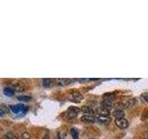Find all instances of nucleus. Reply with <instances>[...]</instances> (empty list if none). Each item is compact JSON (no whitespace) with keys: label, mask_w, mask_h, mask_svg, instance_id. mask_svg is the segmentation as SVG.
I'll list each match as a JSON object with an SVG mask.
<instances>
[{"label":"nucleus","mask_w":148,"mask_h":139,"mask_svg":"<svg viewBox=\"0 0 148 139\" xmlns=\"http://www.w3.org/2000/svg\"><path fill=\"white\" fill-rule=\"evenodd\" d=\"M81 109L77 108V107H69L67 113H66V118L67 119H73V118H76L78 113L80 112Z\"/></svg>","instance_id":"obj_1"},{"label":"nucleus","mask_w":148,"mask_h":139,"mask_svg":"<svg viewBox=\"0 0 148 139\" xmlns=\"http://www.w3.org/2000/svg\"><path fill=\"white\" fill-rule=\"evenodd\" d=\"M69 99L72 101V102H76V103H79V102H81L82 99H83V96L82 94L78 92H73V93H71L69 96Z\"/></svg>","instance_id":"obj_2"},{"label":"nucleus","mask_w":148,"mask_h":139,"mask_svg":"<svg viewBox=\"0 0 148 139\" xmlns=\"http://www.w3.org/2000/svg\"><path fill=\"white\" fill-rule=\"evenodd\" d=\"M101 108H103L106 110H111L114 108V101L111 99H104L101 103Z\"/></svg>","instance_id":"obj_3"},{"label":"nucleus","mask_w":148,"mask_h":139,"mask_svg":"<svg viewBox=\"0 0 148 139\" xmlns=\"http://www.w3.org/2000/svg\"><path fill=\"white\" fill-rule=\"evenodd\" d=\"M115 124L120 129H126L129 126V122L126 119H116L115 120Z\"/></svg>","instance_id":"obj_4"},{"label":"nucleus","mask_w":148,"mask_h":139,"mask_svg":"<svg viewBox=\"0 0 148 139\" xmlns=\"http://www.w3.org/2000/svg\"><path fill=\"white\" fill-rule=\"evenodd\" d=\"M81 120L85 123H92L96 122V116L95 115H83Z\"/></svg>","instance_id":"obj_5"},{"label":"nucleus","mask_w":148,"mask_h":139,"mask_svg":"<svg viewBox=\"0 0 148 139\" xmlns=\"http://www.w3.org/2000/svg\"><path fill=\"white\" fill-rule=\"evenodd\" d=\"M137 103V101L135 98H131V99H128L124 102V103H122L120 106L123 107V109H131L132 108L133 106H135Z\"/></svg>","instance_id":"obj_6"},{"label":"nucleus","mask_w":148,"mask_h":139,"mask_svg":"<svg viewBox=\"0 0 148 139\" xmlns=\"http://www.w3.org/2000/svg\"><path fill=\"white\" fill-rule=\"evenodd\" d=\"M11 110L13 111L14 113L16 114H18L21 112H23V110H26V107H24L23 105H14V106H11L10 107Z\"/></svg>","instance_id":"obj_7"},{"label":"nucleus","mask_w":148,"mask_h":139,"mask_svg":"<svg viewBox=\"0 0 148 139\" xmlns=\"http://www.w3.org/2000/svg\"><path fill=\"white\" fill-rule=\"evenodd\" d=\"M8 85L12 87L14 91H17V92H21L24 90V86H23V85L18 82H13L11 85Z\"/></svg>","instance_id":"obj_8"},{"label":"nucleus","mask_w":148,"mask_h":139,"mask_svg":"<svg viewBox=\"0 0 148 139\" xmlns=\"http://www.w3.org/2000/svg\"><path fill=\"white\" fill-rule=\"evenodd\" d=\"M96 122H99L101 124H108L110 122V118L106 117V116L96 115Z\"/></svg>","instance_id":"obj_9"},{"label":"nucleus","mask_w":148,"mask_h":139,"mask_svg":"<svg viewBox=\"0 0 148 139\" xmlns=\"http://www.w3.org/2000/svg\"><path fill=\"white\" fill-rule=\"evenodd\" d=\"M55 82L57 83V85L58 86H65V85H68L71 83H72L73 80H71V79H57Z\"/></svg>","instance_id":"obj_10"},{"label":"nucleus","mask_w":148,"mask_h":139,"mask_svg":"<svg viewBox=\"0 0 148 139\" xmlns=\"http://www.w3.org/2000/svg\"><path fill=\"white\" fill-rule=\"evenodd\" d=\"M81 110L85 115H94L95 113V111L92 109L91 107H88V106H83V107H82Z\"/></svg>","instance_id":"obj_11"},{"label":"nucleus","mask_w":148,"mask_h":139,"mask_svg":"<svg viewBox=\"0 0 148 139\" xmlns=\"http://www.w3.org/2000/svg\"><path fill=\"white\" fill-rule=\"evenodd\" d=\"M3 92H4L5 96H12L14 95V93H15V91H14L13 88L10 87L9 85H8V86L5 87V88H4V90H3Z\"/></svg>","instance_id":"obj_12"},{"label":"nucleus","mask_w":148,"mask_h":139,"mask_svg":"<svg viewBox=\"0 0 148 139\" xmlns=\"http://www.w3.org/2000/svg\"><path fill=\"white\" fill-rule=\"evenodd\" d=\"M95 113H96V115H99V116H106V117H108L109 116V111L103 109V108L97 109L95 110Z\"/></svg>","instance_id":"obj_13"},{"label":"nucleus","mask_w":148,"mask_h":139,"mask_svg":"<svg viewBox=\"0 0 148 139\" xmlns=\"http://www.w3.org/2000/svg\"><path fill=\"white\" fill-rule=\"evenodd\" d=\"M124 110L121 109H117L115 111H114V116L116 117V119H122L124 118Z\"/></svg>","instance_id":"obj_14"},{"label":"nucleus","mask_w":148,"mask_h":139,"mask_svg":"<svg viewBox=\"0 0 148 139\" xmlns=\"http://www.w3.org/2000/svg\"><path fill=\"white\" fill-rule=\"evenodd\" d=\"M54 81L52 80V79L50 78H46V79H44L43 80V85L45 86V87H48V86H51L53 85Z\"/></svg>","instance_id":"obj_15"},{"label":"nucleus","mask_w":148,"mask_h":139,"mask_svg":"<svg viewBox=\"0 0 148 139\" xmlns=\"http://www.w3.org/2000/svg\"><path fill=\"white\" fill-rule=\"evenodd\" d=\"M71 134L72 139H79V132L78 130L75 128H71Z\"/></svg>","instance_id":"obj_16"},{"label":"nucleus","mask_w":148,"mask_h":139,"mask_svg":"<svg viewBox=\"0 0 148 139\" xmlns=\"http://www.w3.org/2000/svg\"><path fill=\"white\" fill-rule=\"evenodd\" d=\"M4 139H18V137L16 136V134H14L13 133H7L4 136Z\"/></svg>","instance_id":"obj_17"},{"label":"nucleus","mask_w":148,"mask_h":139,"mask_svg":"<svg viewBox=\"0 0 148 139\" xmlns=\"http://www.w3.org/2000/svg\"><path fill=\"white\" fill-rule=\"evenodd\" d=\"M8 111H9V109H8V106L1 105V107H0V114H1V116H4V114L8 113Z\"/></svg>","instance_id":"obj_18"},{"label":"nucleus","mask_w":148,"mask_h":139,"mask_svg":"<svg viewBox=\"0 0 148 139\" xmlns=\"http://www.w3.org/2000/svg\"><path fill=\"white\" fill-rule=\"evenodd\" d=\"M17 98L18 100H21V101H23V102H28V101H30L32 99V97L30 96H24V95H22V96H18Z\"/></svg>","instance_id":"obj_19"},{"label":"nucleus","mask_w":148,"mask_h":139,"mask_svg":"<svg viewBox=\"0 0 148 139\" xmlns=\"http://www.w3.org/2000/svg\"><path fill=\"white\" fill-rule=\"evenodd\" d=\"M141 97L143 98V100H145V102L148 103V93H143V94L141 96Z\"/></svg>","instance_id":"obj_20"},{"label":"nucleus","mask_w":148,"mask_h":139,"mask_svg":"<svg viewBox=\"0 0 148 139\" xmlns=\"http://www.w3.org/2000/svg\"><path fill=\"white\" fill-rule=\"evenodd\" d=\"M30 134L28 133H23L22 134H21V138L22 139H30Z\"/></svg>","instance_id":"obj_21"},{"label":"nucleus","mask_w":148,"mask_h":139,"mask_svg":"<svg viewBox=\"0 0 148 139\" xmlns=\"http://www.w3.org/2000/svg\"><path fill=\"white\" fill-rule=\"evenodd\" d=\"M43 139H50V136H48V134H45V136H44Z\"/></svg>","instance_id":"obj_22"},{"label":"nucleus","mask_w":148,"mask_h":139,"mask_svg":"<svg viewBox=\"0 0 148 139\" xmlns=\"http://www.w3.org/2000/svg\"><path fill=\"white\" fill-rule=\"evenodd\" d=\"M145 116H146V118L148 119V110L146 111V113H145Z\"/></svg>","instance_id":"obj_23"},{"label":"nucleus","mask_w":148,"mask_h":139,"mask_svg":"<svg viewBox=\"0 0 148 139\" xmlns=\"http://www.w3.org/2000/svg\"><path fill=\"white\" fill-rule=\"evenodd\" d=\"M90 139H95V138H90Z\"/></svg>","instance_id":"obj_24"}]
</instances>
